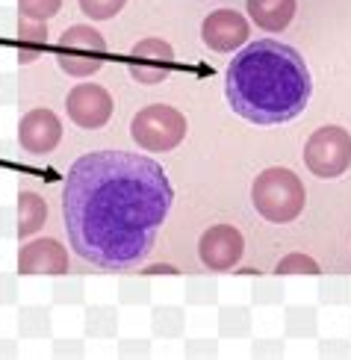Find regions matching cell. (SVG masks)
<instances>
[{
    "label": "cell",
    "mask_w": 351,
    "mask_h": 360,
    "mask_svg": "<svg viewBox=\"0 0 351 360\" xmlns=\"http://www.w3.org/2000/svg\"><path fill=\"white\" fill-rule=\"evenodd\" d=\"M174 192L157 160L130 151H95L71 166L63 186L68 243L86 263L121 272L154 248Z\"/></svg>",
    "instance_id": "cell-1"
},
{
    "label": "cell",
    "mask_w": 351,
    "mask_h": 360,
    "mask_svg": "<svg viewBox=\"0 0 351 360\" xmlns=\"http://www.w3.org/2000/svg\"><path fill=\"white\" fill-rule=\"evenodd\" d=\"M224 95L234 112L251 124L269 127L293 122L313 95L310 68L304 56L283 41H251L227 68Z\"/></svg>",
    "instance_id": "cell-2"
},
{
    "label": "cell",
    "mask_w": 351,
    "mask_h": 360,
    "mask_svg": "<svg viewBox=\"0 0 351 360\" xmlns=\"http://www.w3.org/2000/svg\"><path fill=\"white\" fill-rule=\"evenodd\" d=\"M251 204L266 221L272 224H289L301 216L307 204V192L295 172L283 166H272L260 172L251 184Z\"/></svg>",
    "instance_id": "cell-3"
},
{
    "label": "cell",
    "mask_w": 351,
    "mask_h": 360,
    "mask_svg": "<svg viewBox=\"0 0 351 360\" xmlns=\"http://www.w3.org/2000/svg\"><path fill=\"white\" fill-rule=\"evenodd\" d=\"M130 136L133 142L151 154H165L186 139V118L180 110L169 103H154L133 115L130 122Z\"/></svg>",
    "instance_id": "cell-4"
},
{
    "label": "cell",
    "mask_w": 351,
    "mask_h": 360,
    "mask_svg": "<svg viewBox=\"0 0 351 360\" xmlns=\"http://www.w3.org/2000/svg\"><path fill=\"white\" fill-rule=\"evenodd\" d=\"M106 41L91 24H74L68 27L56 41V65L68 77H91L103 68Z\"/></svg>",
    "instance_id": "cell-5"
},
{
    "label": "cell",
    "mask_w": 351,
    "mask_h": 360,
    "mask_svg": "<svg viewBox=\"0 0 351 360\" xmlns=\"http://www.w3.org/2000/svg\"><path fill=\"white\" fill-rule=\"evenodd\" d=\"M304 166L322 180L345 174L351 166V133L337 124L319 127L304 145Z\"/></svg>",
    "instance_id": "cell-6"
},
{
    "label": "cell",
    "mask_w": 351,
    "mask_h": 360,
    "mask_svg": "<svg viewBox=\"0 0 351 360\" xmlns=\"http://www.w3.org/2000/svg\"><path fill=\"white\" fill-rule=\"evenodd\" d=\"M245 254V239L234 224H212L198 239V260L210 272H231Z\"/></svg>",
    "instance_id": "cell-7"
},
{
    "label": "cell",
    "mask_w": 351,
    "mask_h": 360,
    "mask_svg": "<svg viewBox=\"0 0 351 360\" xmlns=\"http://www.w3.org/2000/svg\"><path fill=\"white\" fill-rule=\"evenodd\" d=\"M174 65V48L165 39H142L130 48V77L136 83H145V86H157L162 80H169Z\"/></svg>",
    "instance_id": "cell-8"
},
{
    "label": "cell",
    "mask_w": 351,
    "mask_h": 360,
    "mask_svg": "<svg viewBox=\"0 0 351 360\" xmlns=\"http://www.w3.org/2000/svg\"><path fill=\"white\" fill-rule=\"evenodd\" d=\"M65 112L77 127L101 130L113 118V95L98 83H80L68 92Z\"/></svg>",
    "instance_id": "cell-9"
},
{
    "label": "cell",
    "mask_w": 351,
    "mask_h": 360,
    "mask_svg": "<svg viewBox=\"0 0 351 360\" xmlns=\"http://www.w3.org/2000/svg\"><path fill=\"white\" fill-rule=\"evenodd\" d=\"M63 139V122L48 107L30 110L18 122V148L30 157H48Z\"/></svg>",
    "instance_id": "cell-10"
},
{
    "label": "cell",
    "mask_w": 351,
    "mask_h": 360,
    "mask_svg": "<svg viewBox=\"0 0 351 360\" xmlns=\"http://www.w3.org/2000/svg\"><path fill=\"white\" fill-rule=\"evenodd\" d=\"M251 36V24L245 15H239L236 9H216L210 12L201 24V39L210 51L216 53H234Z\"/></svg>",
    "instance_id": "cell-11"
},
{
    "label": "cell",
    "mask_w": 351,
    "mask_h": 360,
    "mask_svg": "<svg viewBox=\"0 0 351 360\" xmlns=\"http://www.w3.org/2000/svg\"><path fill=\"white\" fill-rule=\"evenodd\" d=\"M68 251L51 236L30 239L18 251V275H68Z\"/></svg>",
    "instance_id": "cell-12"
},
{
    "label": "cell",
    "mask_w": 351,
    "mask_h": 360,
    "mask_svg": "<svg viewBox=\"0 0 351 360\" xmlns=\"http://www.w3.org/2000/svg\"><path fill=\"white\" fill-rule=\"evenodd\" d=\"M248 18L269 33H281L295 18V0H248Z\"/></svg>",
    "instance_id": "cell-13"
},
{
    "label": "cell",
    "mask_w": 351,
    "mask_h": 360,
    "mask_svg": "<svg viewBox=\"0 0 351 360\" xmlns=\"http://www.w3.org/2000/svg\"><path fill=\"white\" fill-rule=\"evenodd\" d=\"M15 213H18V239H33L44 228V221H48V204H44L39 192L21 189Z\"/></svg>",
    "instance_id": "cell-14"
},
{
    "label": "cell",
    "mask_w": 351,
    "mask_h": 360,
    "mask_svg": "<svg viewBox=\"0 0 351 360\" xmlns=\"http://www.w3.org/2000/svg\"><path fill=\"white\" fill-rule=\"evenodd\" d=\"M18 65H30L44 53V44H48V24L44 21H18Z\"/></svg>",
    "instance_id": "cell-15"
},
{
    "label": "cell",
    "mask_w": 351,
    "mask_h": 360,
    "mask_svg": "<svg viewBox=\"0 0 351 360\" xmlns=\"http://www.w3.org/2000/svg\"><path fill=\"white\" fill-rule=\"evenodd\" d=\"M53 334L51 307L44 304H24L18 310V337L24 340H44Z\"/></svg>",
    "instance_id": "cell-16"
},
{
    "label": "cell",
    "mask_w": 351,
    "mask_h": 360,
    "mask_svg": "<svg viewBox=\"0 0 351 360\" xmlns=\"http://www.w3.org/2000/svg\"><path fill=\"white\" fill-rule=\"evenodd\" d=\"M83 331L91 340H113L118 334V310L113 304H91V307H86Z\"/></svg>",
    "instance_id": "cell-17"
},
{
    "label": "cell",
    "mask_w": 351,
    "mask_h": 360,
    "mask_svg": "<svg viewBox=\"0 0 351 360\" xmlns=\"http://www.w3.org/2000/svg\"><path fill=\"white\" fill-rule=\"evenodd\" d=\"M283 334L293 340H313L319 334V313L310 304H289L283 313Z\"/></svg>",
    "instance_id": "cell-18"
},
{
    "label": "cell",
    "mask_w": 351,
    "mask_h": 360,
    "mask_svg": "<svg viewBox=\"0 0 351 360\" xmlns=\"http://www.w3.org/2000/svg\"><path fill=\"white\" fill-rule=\"evenodd\" d=\"M186 328V313L177 304H157L151 310V334L160 340H177Z\"/></svg>",
    "instance_id": "cell-19"
},
{
    "label": "cell",
    "mask_w": 351,
    "mask_h": 360,
    "mask_svg": "<svg viewBox=\"0 0 351 360\" xmlns=\"http://www.w3.org/2000/svg\"><path fill=\"white\" fill-rule=\"evenodd\" d=\"M251 310L242 304H227L219 310V337L224 340H242L251 334Z\"/></svg>",
    "instance_id": "cell-20"
},
{
    "label": "cell",
    "mask_w": 351,
    "mask_h": 360,
    "mask_svg": "<svg viewBox=\"0 0 351 360\" xmlns=\"http://www.w3.org/2000/svg\"><path fill=\"white\" fill-rule=\"evenodd\" d=\"M183 298L192 307H207L219 302V283L216 278H186V287H183Z\"/></svg>",
    "instance_id": "cell-21"
},
{
    "label": "cell",
    "mask_w": 351,
    "mask_h": 360,
    "mask_svg": "<svg viewBox=\"0 0 351 360\" xmlns=\"http://www.w3.org/2000/svg\"><path fill=\"white\" fill-rule=\"evenodd\" d=\"M283 283H281V275H274V278H257L251 283V302L257 307H274V304H281L283 302Z\"/></svg>",
    "instance_id": "cell-22"
},
{
    "label": "cell",
    "mask_w": 351,
    "mask_h": 360,
    "mask_svg": "<svg viewBox=\"0 0 351 360\" xmlns=\"http://www.w3.org/2000/svg\"><path fill=\"white\" fill-rule=\"evenodd\" d=\"M51 298H53V304H83V298H86V283H83V278L56 275L53 287H51Z\"/></svg>",
    "instance_id": "cell-23"
},
{
    "label": "cell",
    "mask_w": 351,
    "mask_h": 360,
    "mask_svg": "<svg viewBox=\"0 0 351 360\" xmlns=\"http://www.w3.org/2000/svg\"><path fill=\"white\" fill-rule=\"evenodd\" d=\"M322 269H319V263L310 257V254L304 251H293V254H283V257L278 260V266H274V275H319Z\"/></svg>",
    "instance_id": "cell-24"
},
{
    "label": "cell",
    "mask_w": 351,
    "mask_h": 360,
    "mask_svg": "<svg viewBox=\"0 0 351 360\" xmlns=\"http://www.w3.org/2000/svg\"><path fill=\"white\" fill-rule=\"evenodd\" d=\"M118 302L136 307V304H148L151 302V283L145 278H121L118 281Z\"/></svg>",
    "instance_id": "cell-25"
},
{
    "label": "cell",
    "mask_w": 351,
    "mask_h": 360,
    "mask_svg": "<svg viewBox=\"0 0 351 360\" xmlns=\"http://www.w3.org/2000/svg\"><path fill=\"white\" fill-rule=\"evenodd\" d=\"M319 302L322 304H331V307H337V304H348V298H351V283L345 278H322L319 281Z\"/></svg>",
    "instance_id": "cell-26"
},
{
    "label": "cell",
    "mask_w": 351,
    "mask_h": 360,
    "mask_svg": "<svg viewBox=\"0 0 351 360\" xmlns=\"http://www.w3.org/2000/svg\"><path fill=\"white\" fill-rule=\"evenodd\" d=\"M63 9V0H18V15L27 21H48Z\"/></svg>",
    "instance_id": "cell-27"
},
{
    "label": "cell",
    "mask_w": 351,
    "mask_h": 360,
    "mask_svg": "<svg viewBox=\"0 0 351 360\" xmlns=\"http://www.w3.org/2000/svg\"><path fill=\"white\" fill-rule=\"evenodd\" d=\"M127 0H80V9L91 21H110L125 9Z\"/></svg>",
    "instance_id": "cell-28"
},
{
    "label": "cell",
    "mask_w": 351,
    "mask_h": 360,
    "mask_svg": "<svg viewBox=\"0 0 351 360\" xmlns=\"http://www.w3.org/2000/svg\"><path fill=\"white\" fill-rule=\"evenodd\" d=\"M18 101V77L12 71H0V107H12Z\"/></svg>",
    "instance_id": "cell-29"
},
{
    "label": "cell",
    "mask_w": 351,
    "mask_h": 360,
    "mask_svg": "<svg viewBox=\"0 0 351 360\" xmlns=\"http://www.w3.org/2000/svg\"><path fill=\"white\" fill-rule=\"evenodd\" d=\"M15 302H18V278L0 272V307H9Z\"/></svg>",
    "instance_id": "cell-30"
},
{
    "label": "cell",
    "mask_w": 351,
    "mask_h": 360,
    "mask_svg": "<svg viewBox=\"0 0 351 360\" xmlns=\"http://www.w3.org/2000/svg\"><path fill=\"white\" fill-rule=\"evenodd\" d=\"M186 357H216L219 342L216 340H186Z\"/></svg>",
    "instance_id": "cell-31"
},
{
    "label": "cell",
    "mask_w": 351,
    "mask_h": 360,
    "mask_svg": "<svg viewBox=\"0 0 351 360\" xmlns=\"http://www.w3.org/2000/svg\"><path fill=\"white\" fill-rule=\"evenodd\" d=\"M18 236V213L12 207L0 204V239H12Z\"/></svg>",
    "instance_id": "cell-32"
},
{
    "label": "cell",
    "mask_w": 351,
    "mask_h": 360,
    "mask_svg": "<svg viewBox=\"0 0 351 360\" xmlns=\"http://www.w3.org/2000/svg\"><path fill=\"white\" fill-rule=\"evenodd\" d=\"M86 354V346L83 340H53V357H83Z\"/></svg>",
    "instance_id": "cell-33"
},
{
    "label": "cell",
    "mask_w": 351,
    "mask_h": 360,
    "mask_svg": "<svg viewBox=\"0 0 351 360\" xmlns=\"http://www.w3.org/2000/svg\"><path fill=\"white\" fill-rule=\"evenodd\" d=\"M151 354V342L148 340H121L118 342V357H148Z\"/></svg>",
    "instance_id": "cell-34"
},
{
    "label": "cell",
    "mask_w": 351,
    "mask_h": 360,
    "mask_svg": "<svg viewBox=\"0 0 351 360\" xmlns=\"http://www.w3.org/2000/svg\"><path fill=\"white\" fill-rule=\"evenodd\" d=\"M251 354L254 357H283V342L281 340H254L251 342Z\"/></svg>",
    "instance_id": "cell-35"
},
{
    "label": "cell",
    "mask_w": 351,
    "mask_h": 360,
    "mask_svg": "<svg viewBox=\"0 0 351 360\" xmlns=\"http://www.w3.org/2000/svg\"><path fill=\"white\" fill-rule=\"evenodd\" d=\"M319 354L322 357H348L351 354V342H345V340H322L319 342Z\"/></svg>",
    "instance_id": "cell-36"
},
{
    "label": "cell",
    "mask_w": 351,
    "mask_h": 360,
    "mask_svg": "<svg viewBox=\"0 0 351 360\" xmlns=\"http://www.w3.org/2000/svg\"><path fill=\"white\" fill-rule=\"evenodd\" d=\"M18 33V9L12 6H0V36Z\"/></svg>",
    "instance_id": "cell-37"
},
{
    "label": "cell",
    "mask_w": 351,
    "mask_h": 360,
    "mask_svg": "<svg viewBox=\"0 0 351 360\" xmlns=\"http://www.w3.org/2000/svg\"><path fill=\"white\" fill-rule=\"evenodd\" d=\"M142 275H180V272H177V266H169V263H154V266H148Z\"/></svg>",
    "instance_id": "cell-38"
},
{
    "label": "cell",
    "mask_w": 351,
    "mask_h": 360,
    "mask_svg": "<svg viewBox=\"0 0 351 360\" xmlns=\"http://www.w3.org/2000/svg\"><path fill=\"white\" fill-rule=\"evenodd\" d=\"M18 357V342L15 340H0V360H12Z\"/></svg>",
    "instance_id": "cell-39"
},
{
    "label": "cell",
    "mask_w": 351,
    "mask_h": 360,
    "mask_svg": "<svg viewBox=\"0 0 351 360\" xmlns=\"http://www.w3.org/2000/svg\"><path fill=\"white\" fill-rule=\"evenodd\" d=\"M0 157H4V160H12V157H15V145L6 142V139H0Z\"/></svg>",
    "instance_id": "cell-40"
}]
</instances>
